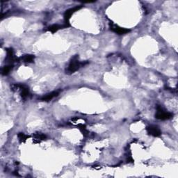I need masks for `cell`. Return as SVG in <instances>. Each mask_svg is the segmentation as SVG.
<instances>
[{
    "mask_svg": "<svg viewBox=\"0 0 178 178\" xmlns=\"http://www.w3.org/2000/svg\"><path fill=\"white\" fill-rule=\"evenodd\" d=\"M81 8H82V7H74L72 8H70V9H68L66 12H65L64 19H65V20H66V24L67 23L68 24V21H69V20L70 19L71 16H73V14L75 13L76 11H77L78 10H79Z\"/></svg>",
    "mask_w": 178,
    "mask_h": 178,
    "instance_id": "6",
    "label": "cell"
},
{
    "mask_svg": "<svg viewBox=\"0 0 178 178\" xmlns=\"http://www.w3.org/2000/svg\"><path fill=\"white\" fill-rule=\"evenodd\" d=\"M46 138V135L42 133H35L34 134V141L35 143H39L41 141L45 140Z\"/></svg>",
    "mask_w": 178,
    "mask_h": 178,
    "instance_id": "9",
    "label": "cell"
},
{
    "mask_svg": "<svg viewBox=\"0 0 178 178\" xmlns=\"http://www.w3.org/2000/svg\"><path fill=\"white\" fill-rule=\"evenodd\" d=\"M12 91H20V96L23 99H26L29 96H30V93L27 87H26L25 85L22 84H13L11 87Z\"/></svg>",
    "mask_w": 178,
    "mask_h": 178,
    "instance_id": "3",
    "label": "cell"
},
{
    "mask_svg": "<svg viewBox=\"0 0 178 178\" xmlns=\"http://www.w3.org/2000/svg\"><path fill=\"white\" fill-rule=\"evenodd\" d=\"M13 68V65H7V66H5L4 67H3L2 69V74L3 75H7L8 73H10L11 70Z\"/></svg>",
    "mask_w": 178,
    "mask_h": 178,
    "instance_id": "11",
    "label": "cell"
},
{
    "mask_svg": "<svg viewBox=\"0 0 178 178\" xmlns=\"http://www.w3.org/2000/svg\"><path fill=\"white\" fill-rule=\"evenodd\" d=\"M110 27L111 30L119 35H123V34H126L130 31L129 29H127L125 28H122L119 26L118 25H114V24H111Z\"/></svg>",
    "mask_w": 178,
    "mask_h": 178,
    "instance_id": "5",
    "label": "cell"
},
{
    "mask_svg": "<svg viewBox=\"0 0 178 178\" xmlns=\"http://www.w3.org/2000/svg\"><path fill=\"white\" fill-rule=\"evenodd\" d=\"M69 26L68 25H53L52 26H49L48 28H47V31L52 32V33H55L59 30H60L61 29H63V27H68V26Z\"/></svg>",
    "mask_w": 178,
    "mask_h": 178,
    "instance_id": "8",
    "label": "cell"
},
{
    "mask_svg": "<svg viewBox=\"0 0 178 178\" xmlns=\"http://www.w3.org/2000/svg\"><path fill=\"white\" fill-rule=\"evenodd\" d=\"M61 90L59 91H53L52 93H49L48 94L45 95L42 98H41V101H43V102H48V101L52 100V99H54V97H57L59 93H60Z\"/></svg>",
    "mask_w": 178,
    "mask_h": 178,
    "instance_id": "7",
    "label": "cell"
},
{
    "mask_svg": "<svg viewBox=\"0 0 178 178\" xmlns=\"http://www.w3.org/2000/svg\"><path fill=\"white\" fill-rule=\"evenodd\" d=\"M34 59H35V56L34 55L26 54V55L22 56V61L24 62V63H30L34 61Z\"/></svg>",
    "mask_w": 178,
    "mask_h": 178,
    "instance_id": "10",
    "label": "cell"
},
{
    "mask_svg": "<svg viewBox=\"0 0 178 178\" xmlns=\"http://www.w3.org/2000/svg\"><path fill=\"white\" fill-rule=\"evenodd\" d=\"M17 136H18V138H19V141L20 143H24V142H25L26 141V139H28V138L29 137V136L26 135L25 134H24V133H20Z\"/></svg>",
    "mask_w": 178,
    "mask_h": 178,
    "instance_id": "12",
    "label": "cell"
},
{
    "mask_svg": "<svg viewBox=\"0 0 178 178\" xmlns=\"http://www.w3.org/2000/svg\"><path fill=\"white\" fill-rule=\"evenodd\" d=\"M173 114L167 111L166 110L162 107V106L158 105L157 106V112L155 116L157 119L162 120H166L171 119L173 117Z\"/></svg>",
    "mask_w": 178,
    "mask_h": 178,
    "instance_id": "2",
    "label": "cell"
},
{
    "mask_svg": "<svg viewBox=\"0 0 178 178\" xmlns=\"http://www.w3.org/2000/svg\"><path fill=\"white\" fill-rule=\"evenodd\" d=\"M87 63V62H86V63H84V62H80L78 56H73L70 60L69 64H68V68H66V73L67 75H72V74L77 72L80 68L84 66V65Z\"/></svg>",
    "mask_w": 178,
    "mask_h": 178,
    "instance_id": "1",
    "label": "cell"
},
{
    "mask_svg": "<svg viewBox=\"0 0 178 178\" xmlns=\"http://www.w3.org/2000/svg\"><path fill=\"white\" fill-rule=\"evenodd\" d=\"M146 130L148 134L155 136V137H159L162 135V131L158 127L155 125L148 126L146 128Z\"/></svg>",
    "mask_w": 178,
    "mask_h": 178,
    "instance_id": "4",
    "label": "cell"
}]
</instances>
